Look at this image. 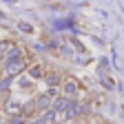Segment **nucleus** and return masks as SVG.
Masks as SVG:
<instances>
[{"instance_id": "f257e3e1", "label": "nucleus", "mask_w": 124, "mask_h": 124, "mask_svg": "<svg viewBox=\"0 0 124 124\" xmlns=\"http://www.w3.org/2000/svg\"><path fill=\"white\" fill-rule=\"evenodd\" d=\"M7 73L9 75H18V73H22L24 71V62L20 60V58H16V60H7Z\"/></svg>"}, {"instance_id": "f03ea898", "label": "nucleus", "mask_w": 124, "mask_h": 124, "mask_svg": "<svg viewBox=\"0 0 124 124\" xmlns=\"http://www.w3.org/2000/svg\"><path fill=\"white\" fill-rule=\"evenodd\" d=\"M82 111H84V108H82L80 104H78L75 100H71V102H69V106L64 108V113H62V117H78Z\"/></svg>"}, {"instance_id": "7ed1b4c3", "label": "nucleus", "mask_w": 124, "mask_h": 124, "mask_svg": "<svg viewBox=\"0 0 124 124\" xmlns=\"http://www.w3.org/2000/svg\"><path fill=\"white\" fill-rule=\"evenodd\" d=\"M55 117H58V113H55L53 108H51V111H46V113H44L40 120H33V122H29V124H51Z\"/></svg>"}, {"instance_id": "20e7f679", "label": "nucleus", "mask_w": 124, "mask_h": 124, "mask_svg": "<svg viewBox=\"0 0 124 124\" xmlns=\"http://www.w3.org/2000/svg\"><path fill=\"white\" fill-rule=\"evenodd\" d=\"M69 102H71L69 98H58V100L53 102V111H55L58 115H60V113H64V108L69 106Z\"/></svg>"}, {"instance_id": "39448f33", "label": "nucleus", "mask_w": 124, "mask_h": 124, "mask_svg": "<svg viewBox=\"0 0 124 124\" xmlns=\"http://www.w3.org/2000/svg\"><path fill=\"white\" fill-rule=\"evenodd\" d=\"M5 111H7L9 115H18V113H20V104L16 102V100H9V102L5 104Z\"/></svg>"}, {"instance_id": "423d86ee", "label": "nucleus", "mask_w": 124, "mask_h": 124, "mask_svg": "<svg viewBox=\"0 0 124 124\" xmlns=\"http://www.w3.org/2000/svg\"><path fill=\"white\" fill-rule=\"evenodd\" d=\"M5 55H7V60H16V58H20L22 53H20V49H18V46H11V49H9Z\"/></svg>"}, {"instance_id": "0eeeda50", "label": "nucleus", "mask_w": 124, "mask_h": 124, "mask_svg": "<svg viewBox=\"0 0 124 124\" xmlns=\"http://www.w3.org/2000/svg\"><path fill=\"white\" fill-rule=\"evenodd\" d=\"M51 104H53V100H51L49 95H42V98H40V108H49Z\"/></svg>"}, {"instance_id": "6e6552de", "label": "nucleus", "mask_w": 124, "mask_h": 124, "mask_svg": "<svg viewBox=\"0 0 124 124\" xmlns=\"http://www.w3.org/2000/svg\"><path fill=\"white\" fill-rule=\"evenodd\" d=\"M9 49H11V44H9V42H0V58H2Z\"/></svg>"}, {"instance_id": "1a4fd4ad", "label": "nucleus", "mask_w": 124, "mask_h": 124, "mask_svg": "<svg viewBox=\"0 0 124 124\" xmlns=\"http://www.w3.org/2000/svg\"><path fill=\"white\" fill-rule=\"evenodd\" d=\"M64 91L69 93V95H71V93H75V84H73V80H69V82H67V86H64Z\"/></svg>"}, {"instance_id": "9d476101", "label": "nucleus", "mask_w": 124, "mask_h": 124, "mask_svg": "<svg viewBox=\"0 0 124 124\" xmlns=\"http://www.w3.org/2000/svg\"><path fill=\"white\" fill-rule=\"evenodd\" d=\"M18 27H20V29L24 31V33H31V31H33V29H31V24H29V22H20Z\"/></svg>"}, {"instance_id": "9b49d317", "label": "nucleus", "mask_w": 124, "mask_h": 124, "mask_svg": "<svg viewBox=\"0 0 124 124\" xmlns=\"http://www.w3.org/2000/svg\"><path fill=\"white\" fill-rule=\"evenodd\" d=\"M9 84H11V78L2 80V82H0V91H7V89H9Z\"/></svg>"}, {"instance_id": "f8f14e48", "label": "nucleus", "mask_w": 124, "mask_h": 124, "mask_svg": "<svg viewBox=\"0 0 124 124\" xmlns=\"http://www.w3.org/2000/svg\"><path fill=\"white\" fill-rule=\"evenodd\" d=\"M31 75L38 78V75H40V69H38V67H33V69H31Z\"/></svg>"}, {"instance_id": "ddd939ff", "label": "nucleus", "mask_w": 124, "mask_h": 124, "mask_svg": "<svg viewBox=\"0 0 124 124\" xmlns=\"http://www.w3.org/2000/svg\"><path fill=\"white\" fill-rule=\"evenodd\" d=\"M11 124H24V122H22L20 117H13V120H11Z\"/></svg>"}]
</instances>
